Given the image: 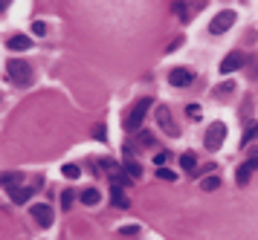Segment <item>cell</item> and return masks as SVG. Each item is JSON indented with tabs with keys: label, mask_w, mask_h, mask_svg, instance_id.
Instances as JSON below:
<instances>
[{
	"label": "cell",
	"mask_w": 258,
	"mask_h": 240,
	"mask_svg": "<svg viewBox=\"0 0 258 240\" xmlns=\"http://www.w3.org/2000/svg\"><path fill=\"white\" fill-rule=\"evenodd\" d=\"M6 70H9V81H12V84H18V87H29V84H32V70H29L27 61L12 58V61L6 64Z\"/></svg>",
	"instance_id": "obj_1"
},
{
	"label": "cell",
	"mask_w": 258,
	"mask_h": 240,
	"mask_svg": "<svg viewBox=\"0 0 258 240\" xmlns=\"http://www.w3.org/2000/svg\"><path fill=\"white\" fill-rule=\"evenodd\" d=\"M157 124H160V128H163V134L171 136V139L180 134V130H177V124H174V119H171V110H168V107H157Z\"/></svg>",
	"instance_id": "obj_5"
},
{
	"label": "cell",
	"mask_w": 258,
	"mask_h": 240,
	"mask_svg": "<svg viewBox=\"0 0 258 240\" xmlns=\"http://www.w3.org/2000/svg\"><path fill=\"white\" fill-rule=\"evenodd\" d=\"M165 160H168L165 154H157V156H154V165H160V168H163V165H165Z\"/></svg>",
	"instance_id": "obj_26"
},
{
	"label": "cell",
	"mask_w": 258,
	"mask_h": 240,
	"mask_svg": "<svg viewBox=\"0 0 258 240\" xmlns=\"http://www.w3.org/2000/svg\"><path fill=\"white\" fill-rule=\"evenodd\" d=\"M157 176H160V180H165V182H174V180H177V174H174V171H168L165 165L160 168V171H157Z\"/></svg>",
	"instance_id": "obj_18"
},
{
	"label": "cell",
	"mask_w": 258,
	"mask_h": 240,
	"mask_svg": "<svg viewBox=\"0 0 258 240\" xmlns=\"http://www.w3.org/2000/svg\"><path fill=\"white\" fill-rule=\"evenodd\" d=\"M32 217H35V223L44 228L53 226V208L47 206V202H38V206H32Z\"/></svg>",
	"instance_id": "obj_7"
},
{
	"label": "cell",
	"mask_w": 258,
	"mask_h": 240,
	"mask_svg": "<svg viewBox=\"0 0 258 240\" xmlns=\"http://www.w3.org/2000/svg\"><path fill=\"white\" fill-rule=\"evenodd\" d=\"M125 174H128L131 180H139V176H142V165L134 162V160H128V162H125Z\"/></svg>",
	"instance_id": "obj_15"
},
{
	"label": "cell",
	"mask_w": 258,
	"mask_h": 240,
	"mask_svg": "<svg viewBox=\"0 0 258 240\" xmlns=\"http://www.w3.org/2000/svg\"><path fill=\"white\" fill-rule=\"evenodd\" d=\"M252 171H255V168H252L249 162H244V165L238 168V174H235V182H238V186H246V182H249V176H252Z\"/></svg>",
	"instance_id": "obj_13"
},
{
	"label": "cell",
	"mask_w": 258,
	"mask_h": 240,
	"mask_svg": "<svg viewBox=\"0 0 258 240\" xmlns=\"http://www.w3.org/2000/svg\"><path fill=\"white\" fill-rule=\"evenodd\" d=\"M139 142H142V145H154V136L151 134H139Z\"/></svg>",
	"instance_id": "obj_25"
},
{
	"label": "cell",
	"mask_w": 258,
	"mask_h": 240,
	"mask_svg": "<svg viewBox=\"0 0 258 240\" xmlns=\"http://www.w3.org/2000/svg\"><path fill=\"white\" fill-rule=\"evenodd\" d=\"M217 186H220V180H217V176H206V180H203V191H215Z\"/></svg>",
	"instance_id": "obj_21"
},
{
	"label": "cell",
	"mask_w": 258,
	"mask_h": 240,
	"mask_svg": "<svg viewBox=\"0 0 258 240\" xmlns=\"http://www.w3.org/2000/svg\"><path fill=\"white\" fill-rule=\"evenodd\" d=\"M12 52H24V50H29L32 46V40L27 38V35H15V38H9V44H6Z\"/></svg>",
	"instance_id": "obj_10"
},
{
	"label": "cell",
	"mask_w": 258,
	"mask_h": 240,
	"mask_svg": "<svg viewBox=\"0 0 258 240\" xmlns=\"http://www.w3.org/2000/svg\"><path fill=\"white\" fill-rule=\"evenodd\" d=\"M32 194H35L32 188H9V197H12V202H18V206L29 202V197H32Z\"/></svg>",
	"instance_id": "obj_11"
},
{
	"label": "cell",
	"mask_w": 258,
	"mask_h": 240,
	"mask_svg": "<svg viewBox=\"0 0 258 240\" xmlns=\"http://www.w3.org/2000/svg\"><path fill=\"white\" fill-rule=\"evenodd\" d=\"M168 81H171L174 87H189L191 81H194V72H191V70H186V67H177V70H171V72H168Z\"/></svg>",
	"instance_id": "obj_8"
},
{
	"label": "cell",
	"mask_w": 258,
	"mask_h": 240,
	"mask_svg": "<svg viewBox=\"0 0 258 240\" xmlns=\"http://www.w3.org/2000/svg\"><path fill=\"white\" fill-rule=\"evenodd\" d=\"M249 165H252V168H258V154H249Z\"/></svg>",
	"instance_id": "obj_28"
},
{
	"label": "cell",
	"mask_w": 258,
	"mask_h": 240,
	"mask_svg": "<svg viewBox=\"0 0 258 240\" xmlns=\"http://www.w3.org/2000/svg\"><path fill=\"white\" fill-rule=\"evenodd\" d=\"M32 32H35V35H38V38H41L44 32H47V26H44L41 20H35V24H32Z\"/></svg>",
	"instance_id": "obj_23"
},
{
	"label": "cell",
	"mask_w": 258,
	"mask_h": 240,
	"mask_svg": "<svg viewBox=\"0 0 258 240\" xmlns=\"http://www.w3.org/2000/svg\"><path fill=\"white\" fill-rule=\"evenodd\" d=\"M215 93H217V96H223V93H232V81H226V84H220V87H217Z\"/></svg>",
	"instance_id": "obj_24"
},
{
	"label": "cell",
	"mask_w": 258,
	"mask_h": 240,
	"mask_svg": "<svg viewBox=\"0 0 258 240\" xmlns=\"http://www.w3.org/2000/svg\"><path fill=\"white\" fill-rule=\"evenodd\" d=\"M223 139H226V124H223V122H212L209 130H206V136H203V145L209 148V150H217V148L223 145Z\"/></svg>",
	"instance_id": "obj_3"
},
{
	"label": "cell",
	"mask_w": 258,
	"mask_h": 240,
	"mask_svg": "<svg viewBox=\"0 0 258 240\" xmlns=\"http://www.w3.org/2000/svg\"><path fill=\"white\" fill-rule=\"evenodd\" d=\"M174 12H177V18L189 20V12H186V3H183V0H174Z\"/></svg>",
	"instance_id": "obj_19"
},
{
	"label": "cell",
	"mask_w": 258,
	"mask_h": 240,
	"mask_svg": "<svg viewBox=\"0 0 258 240\" xmlns=\"http://www.w3.org/2000/svg\"><path fill=\"white\" fill-rule=\"evenodd\" d=\"M79 200H82L84 206H99V200H102V194H99L96 188H87V191H82V194H79Z\"/></svg>",
	"instance_id": "obj_14"
},
{
	"label": "cell",
	"mask_w": 258,
	"mask_h": 240,
	"mask_svg": "<svg viewBox=\"0 0 258 240\" xmlns=\"http://www.w3.org/2000/svg\"><path fill=\"white\" fill-rule=\"evenodd\" d=\"M93 136H96V139H105V128L99 124V128H96V130H93Z\"/></svg>",
	"instance_id": "obj_27"
},
{
	"label": "cell",
	"mask_w": 258,
	"mask_h": 240,
	"mask_svg": "<svg viewBox=\"0 0 258 240\" xmlns=\"http://www.w3.org/2000/svg\"><path fill=\"white\" fill-rule=\"evenodd\" d=\"M232 24H235V12H232V9H223V12H217L215 18H212L209 32H212V35H223V32H226Z\"/></svg>",
	"instance_id": "obj_4"
},
{
	"label": "cell",
	"mask_w": 258,
	"mask_h": 240,
	"mask_svg": "<svg viewBox=\"0 0 258 240\" xmlns=\"http://www.w3.org/2000/svg\"><path fill=\"white\" fill-rule=\"evenodd\" d=\"M110 202H113L116 208H128V206H131V200H128V194H125L122 186H113V188H110Z\"/></svg>",
	"instance_id": "obj_9"
},
{
	"label": "cell",
	"mask_w": 258,
	"mask_h": 240,
	"mask_svg": "<svg viewBox=\"0 0 258 240\" xmlns=\"http://www.w3.org/2000/svg\"><path fill=\"white\" fill-rule=\"evenodd\" d=\"M73 200H76V191H64V194H61V206H64V208H70V206H73Z\"/></svg>",
	"instance_id": "obj_20"
},
{
	"label": "cell",
	"mask_w": 258,
	"mask_h": 240,
	"mask_svg": "<svg viewBox=\"0 0 258 240\" xmlns=\"http://www.w3.org/2000/svg\"><path fill=\"white\" fill-rule=\"evenodd\" d=\"M119 234H125V238H134V234H139V226H122V228H119Z\"/></svg>",
	"instance_id": "obj_22"
},
{
	"label": "cell",
	"mask_w": 258,
	"mask_h": 240,
	"mask_svg": "<svg viewBox=\"0 0 258 240\" xmlns=\"http://www.w3.org/2000/svg\"><path fill=\"white\" fill-rule=\"evenodd\" d=\"M246 64V55L244 52H229L223 61H220V72L223 76H229V72H235V70H241Z\"/></svg>",
	"instance_id": "obj_6"
},
{
	"label": "cell",
	"mask_w": 258,
	"mask_h": 240,
	"mask_svg": "<svg viewBox=\"0 0 258 240\" xmlns=\"http://www.w3.org/2000/svg\"><path fill=\"white\" fill-rule=\"evenodd\" d=\"M194 165H197V156H194V154H183V156H180V168H183V171H194Z\"/></svg>",
	"instance_id": "obj_16"
},
{
	"label": "cell",
	"mask_w": 258,
	"mask_h": 240,
	"mask_svg": "<svg viewBox=\"0 0 258 240\" xmlns=\"http://www.w3.org/2000/svg\"><path fill=\"white\" fill-rule=\"evenodd\" d=\"M61 174H64V176H67V180H79V165H64V168H61Z\"/></svg>",
	"instance_id": "obj_17"
},
{
	"label": "cell",
	"mask_w": 258,
	"mask_h": 240,
	"mask_svg": "<svg viewBox=\"0 0 258 240\" xmlns=\"http://www.w3.org/2000/svg\"><path fill=\"white\" fill-rule=\"evenodd\" d=\"M21 176H24L21 171H6V174H0V188H18Z\"/></svg>",
	"instance_id": "obj_12"
},
{
	"label": "cell",
	"mask_w": 258,
	"mask_h": 240,
	"mask_svg": "<svg viewBox=\"0 0 258 240\" xmlns=\"http://www.w3.org/2000/svg\"><path fill=\"white\" fill-rule=\"evenodd\" d=\"M151 102L154 98H139L134 104V110H131V116H128V130H139L142 128V122H145V116H148V110H151Z\"/></svg>",
	"instance_id": "obj_2"
},
{
	"label": "cell",
	"mask_w": 258,
	"mask_h": 240,
	"mask_svg": "<svg viewBox=\"0 0 258 240\" xmlns=\"http://www.w3.org/2000/svg\"><path fill=\"white\" fill-rule=\"evenodd\" d=\"M6 9H9V0H0V14L6 12Z\"/></svg>",
	"instance_id": "obj_29"
}]
</instances>
